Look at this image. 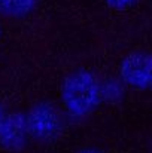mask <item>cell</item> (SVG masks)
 Listing matches in <instances>:
<instances>
[{
    "instance_id": "obj_1",
    "label": "cell",
    "mask_w": 152,
    "mask_h": 153,
    "mask_svg": "<svg viewBox=\"0 0 152 153\" xmlns=\"http://www.w3.org/2000/svg\"><path fill=\"white\" fill-rule=\"evenodd\" d=\"M61 95L69 114L76 117L85 116L100 102V82L88 70H75L66 77Z\"/></svg>"
},
{
    "instance_id": "obj_2",
    "label": "cell",
    "mask_w": 152,
    "mask_h": 153,
    "mask_svg": "<svg viewBox=\"0 0 152 153\" xmlns=\"http://www.w3.org/2000/svg\"><path fill=\"white\" fill-rule=\"evenodd\" d=\"M151 64L152 58L148 52H133L124 58L121 64L122 80L134 88L145 89L151 85Z\"/></svg>"
},
{
    "instance_id": "obj_3",
    "label": "cell",
    "mask_w": 152,
    "mask_h": 153,
    "mask_svg": "<svg viewBox=\"0 0 152 153\" xmlns=\"http://www.w3.org/2000/svg\"><path fill=\"white\" fill-rule=\"evenodd\" d=\"M25 122H27V129L34 137L48 138L54 135L60 128V114L51 104L42 102L31 110Z\"/></svg>"
},
{
    "instance_id": "obj_4",
    "label": "cell",
    "mask_w": 152,
    "mask_h": 153,
    "mask_svg": "<svg viewBox=\"0 0 152 153\" xmlns=\"http://www.w3.org/2000/svg\"><path fill=\"white\" fill-rule=\"evenodd\" d=\"M27 131L25 119L18 113H12L3 117L0 125V144L9 150H18L25 143Z\"/></svg>"
},
{
    "instance_id": "obj_5",
    "label": "cell",
    "mask_w": 152,
    "mask_h": 153,
    "mask_svg": "<svg viewBox=\"0 0 152 153\" xmlns=\"http://www.w3.org/2000/svg\"><path fill=\"white\" fill-rule=\"evenodd\" d=\"M37 0H0V12L9 16H25L28 15Z\"/></svg>"
},
{
    "instance_id": "obj_6",
    "label": "cell",
    "mask_w": 152,
    "mask_h": 153,
    "mask_svg": "<svg viewBox=\"0 0 152 153\" xmlns=\"http://www.w3.org/2000/svg\"><path fill=\"white\" fill-rule=\"evenodd\" d=\"M137 0H106V3L115 9H127L130 6H133Z\"/></svg>"
},
{
    "instance_id": "obj_7",
    "label": "cell",
    "mask_w": 152,
    "mask_h": 153,
    "mask_svg": "<svg viewBox=\"0 0 152 153\" xmlns=\"http://www.w3.org/2000/svg\"><path fill=\"white\" fill-rule=\"evenodd\" d=\"M1 122H3V113H1V107H0V125H1Z\"/></svg>"
},
{
    "instance_id": "obj_8",
    "label": "cell",
    "mask_w": 152,
    "mask_h": 153,
    "mask_svg": "<svg viewBox=\"0 0 152 153\" xmlns=\"http://www.w3.org/2000/svg\"><path fill=\"white\" fill-rule=\"evenodd\" d=\"M81 153H99V152H96V150H84V152H81Z\"/></svg>"
}]
</instances>
